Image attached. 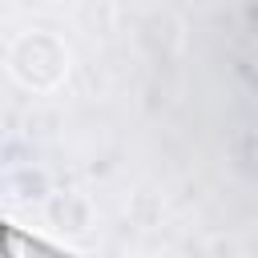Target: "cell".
<instances>
[{
    "label": "cell",
    "instance_id": "6da1fadb",
    "mask_svg": "<svg viewBox=\"0 0 258 258\" xmlns=\"http://www.w3.org/2000/svg\"><path fill=\"white\" fill-rule=\"evenodd\" d=\"M8 73L28 93H52L69 77V48L52 32H20L8 44Z\"/></svg>",
    "mask_w": 258,
    "mask_h": 258
}]
</instances>
